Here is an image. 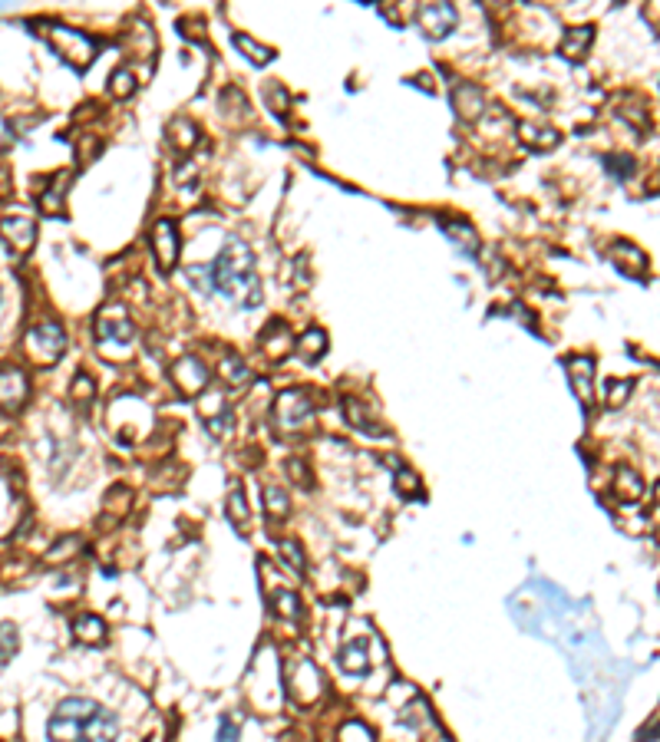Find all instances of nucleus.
Listing matches in <instances>:
<instances>
[{"label": "nucleus", "mask_w": 660, "mask_h": 742, "mask_svg": "<svg viewBox=\"0 0 660 742\" xmlns=\"http://www.w3.org/2000/svg\"><path fill=\"white\" fill-rule=\"evenodd\" d=\"M50 742H116L119 739V719L96 699L70 696L53 709L46 723Z\"/></svg>", "instance_id": "f257e3e1"}, {"label": "nucleus", "mask_w": 660, "mask_h": 742, "mask_svg": "<svg viewBox=\"0 0 660 742\" xmlns=\"http://www.w3.org/2000/svg\"><path fill=\"white\" fill-rule=\"evenodd\" d=\"M209 274L211 287L225 301L238 304V307H258L261 304V277L254 271V254L238 238H228L225 248L218 251L215 264L209 268Z\"/></svg>", "instance_id": "f03ea898"}, {"label": "nucleus", "mask_w": 660, "mask_h": 742, "mask_svg": "<svg viewBox=\"0 0 660 742\" xmlns=\"http://www.w3.org/2000/svg\"><path fill=\"white\" fill-rule=\"evenodd\" d=\"M26 354L34 356L40 366H50V363H57L63 354H67V330L60 327V324H53V320H46V324H36V327L26 330Z\"/></svg>", "instance_id": "7ed1b4c3"}, {"label": "nucleus", "mask_w": 660, "mask_h": 742, "mask_svg": "<svg viewBox=\"0 0 660 742\" xmlns=\"http://www.w3.org/2000/svg\"><path fill=\"white\" fill-rule=\"evenodd\" d=\"M44 36L50 40V46L57 53H60L63 60L70 63V67H77V69H87L89 67V60L96 57V46H93V40H89L87 34H79V30H70V26H46L44 30Z\"/></svg>", "instance_id": "20e7f679"}, {"label": "nucleus", "mask_w": 660, "mask_h": 742, "mask_svg": "<svg viewBox=\"0 0 660 742\" xmlns=\"http://www.w3.org/2000/svg\"><path fill=\"white\" fill-rule=\"evenodd\" d=\"M274 423L281 432H301L314 423V403L304 389H284L274 399Z\"/></svg>", "instance_id": "39448f33"}, {"label": "nucleus", "mask_w": 660, "mask_h": 742, "mask_svg": "<svg viewBox=\"0 0 660 742\" xmlns=\"http://www.w3.org/2000/svg\"><path fill=\"white\" fill-rule=\"evenodd\" d=\"M287 690L291 696L301 703V706H311L314 699L321 696V674L311 660H297L291 670H287Z\"/></svg>", "instance_id": "423d86ee"}, {"label": "nucleus", "mask_w": 660, "mask_h": 742, "mask_svg": "<svg viewBox=\"0 0 660 742\" xmlns=\"http://www.w3.org/2000/svg\"><path fill=\"white\" fill-rule=\"evenodd\" d=\"M132 320L126 317L122 307H106L99 317H96V340L103 346H113V344H129L132 340Z\"/></svg>", "instance_id": "0eeeda50"}, {"label": "nucleus", "mask_w": 660, "mask_h": 742, "mask_svg": "<svg viewBox=\"0 0 660 742\" xmlns=\"http://www.w3.org/2000/svg\"><path fill=\"white\" fill-rule=\"evenodd\" d=\"M172 383L182 397H199L201 389L209 386V370L199 356H182V360L172 366Z\"/></svg>", "instance_id": "6e6552de"}, {"label": "nucleus", "mask_w": 660, "mask_h": 742, "mask_svg": "<svg viewBox=\"0 0 660 742\" xmlns=\"http://www.w3.org/2000/svg\"><path fill=\"white\" fill-rule=\"evenodd\" d=\"M456 7L452 4H423L417 14V24L419 30H423L426 36H433V40H443L446 34H449L452 26H456Z\"/></svg>", "instance_id": "1a4fd4ad"}, {"label": "nucleus", "mask_w": 660, "mask_h": 742, "mask_svg": "<svg viewBox=\"0 0 660 742\" xmlns=\"http://www.w3.org/2000/svg\"><path fill=\"white\" fill-rule=\"evenodd\" d=\"M26 393H30L26 373L17 370V366H0V409L4 413H17L20 406L26 403Z\"/></svg>", "instance_id": "9d476101"}, {"label": "nucleus", "mask_w": 660, "mask_h": 742, "mask_svg": "<svg viewBox=\"0 0 660 742\" xmlns=\"http://www.w3.org/2000/svg\"><path fill=\"white\" fill-rule=\"evenodd\" d=\"M152 254H156V264L162 271L175 268V261H179V232L169 218H159L152 228Z\"/></svg>", "instance_id": "9b49d317"}, {"label": "nucleus", "mask_w": 660, "mask_h": 742, "mask_svg": "<svg viewBox=\"0 0 660 742\" xmlns=\"http://www.w3.org/2000/svg\"><path fill=\"white\" fill-rule=\"evenodd\" d=\"M0 234L7 238L10 248L24 254V251L34 248L36 225H34V218L20 215V211H10V215H0Z\"/></svg>", "instance_id": "f8f14e48"}, {"label": "nucleus", "mask_w": 660, "mask_h": 742, "mask_svg": "<svg viewBox=\"0 0 660 742\" xmlns=\"http://www.w3.org/2000/svg\"><path fill=\"white\" fill-rule=\"evenodd\" d=\"M568 380H572L574 397L582 399L584 409L594 406V360L591 356H572L568 360Z\"/></svg>", "instance_id": "ddd939ff"}, {"label": "nucleus", "mask_w": 660, "mask_h": 742, "mask_svg": "<svg viewBox=\"0 0 660 742\" xmlns=\"http://www.w3.org/2000/svg\"><path fill=\"white\" fill-rule=\"evenodd\" d=\"M73 637L79 640V644H89V647H99V644H106V621L103 617H96V613H79L77 621H73Z\"/></svg>", "instance_id": "4468645a"}, {"label": "nucleus", "mask_w": 660, "mask_h": 742, "mask_svg": "<svg viewBox=\"0 0 660 742\" xmlns=\"http://www.w3.org/2000/svg\"><path fill=\"white\" fill-rule=\"evenodd\" d=\"M594 44V26H574V30H568L565 40H562V57H568V60H584L588 57V46Z\"/></svg>", "instance_id": "2eb2a0df"}, {"label": "nucleus", "mask_w": 660, "mask_h": 742, "mask_svg": "<svg viewBox=\"0 0 660 742\" xmlns=\"http://www.w3.org/2000/svg\"><path fill=\"white\" fill-rule=\"evenodd\" d=\"M225 515L228 521L242 531V535H248V525H252V518H248V505H244V492L242 485H232V492H228V505H225Z\"/></svg>", "instance_id": "dca6fc26"}, {"label": "nucleus", "mask_w": 660, "mask_h": 742, "mask_svg": "<svg viewBox=\"0 0 660 742\" xmlns=\"http://www.w3.org/2000/svg\"><path fill=\"white\" fill-rule=\"evenodd\" d=\"M614 492L621 495V501H637L644 495V482L634 469H617L614 475Z\"/></svg>", "instance_id": "f3484780"}, {"label": "nucleus", "mask_w": 660, "mask_h": 742, "mask_svg": "<svg viewBox=\"0 0 660 742\" xmlns=\"http://www.w3.org/2000/svg\"><path fill=\"white\" fill-rule=\"evenodd\" d=\"M297 350H301V356H304L307 363H317L324 356V350H327V334L317 327L304 330V337L297 340Z\"/></svg>", "instance_id": "a211bd4d"}, {"label": "nucleus", "mask_w": 660, "mask_h": 742, "mask_svg": "<svg viewBox=\"0 0 660 742\" xmlns=\"http://www.w3.org/2000/svg\"><path fill=\"white\" fill-rule=\"evenodd\" d=\"M268 597H271V604L278 607V613L281 617H287V621H297L301 617V601H297V594L294 591H284V587H268Z\"/></svg>", "instance_id": "6ab92c4d"}, {"label": "nucleus", "mask_w": 660, "mask_h": 742, "mask_svg": "<svg viewBox=\"0 0 660 742\" xmlns=\"http://www.w3.org/2000/svg\"><path fill=\"white\" fill-rule=\"evenodd\" d=\"M261 344H264V350H268L271 356H284L287 354V344H291V330L284 327V324H271L268 330H264V337H261Z\"/></svg>", "instance_id": "aec40b11"}, {"label": "nucleus", "mask_w": 660, "mask_h": 742, "mask_svg": "<svg viewBox=\"0 0 660 742\" xmlns=\"http://www.w3.org/2000/svg\"><path fill=\"white\" fill-rule=\"evenodd\" d=\"M340 666L347 670V674H366V644L360 640V644H347L344 647V654H340Z\"/></svg>", "instance_id": "412c9836"}, {"label": "nucleus", "mask_w": 660, "mask_h": 742, "mask_svg": "<svg viewBox=\"0 0 660 742\" xmlns=\"http://www.w3.org/2000/svg\"><path fill=\"white\" fill-rule=\"evenodd\" d=\"M222 380H225L228 386H244V383H248V366H244L242 356L225 354V360H222Z\"/></svg>", "instance_id": "4be33fe9"}, {"label": "nucleus", "mask_w": 660, "mask_h": 742, "mask_svg": "<svg viewBox=\"0 0 660 742\" xmlns=\"http://www.w3.org/2000/svg\"><path fill=\"white\" fill-rule=\"evenodd\" d=\"M63 181H67V172L57 175V181L40 195V208H44L46 215H60L63 211Z\"/></svg>", "instance_id": "5701e85b"}, {"label": "nucleus", "mask_w": 660, "mask_h": 742, "mask_svg": "<svg viewBox=\"0 0 660 742\" xmlns=\"http://www.w3.org/2000/svg\"><path fill=\"white\" fill-rule=\"evenodd\" d=\"M235 44H238V50L242 53H248V60H254L258 67H264V63L274 57V53L268 50V46H261L258 40H252V36H244V34H238L235 36Z\"/></svg>", "instance_id": "b1692460"}, {"label": "nucleus", "mask_w": 660, "mask_h": 742, "mask_svg": "<svg viewBox=\"0 0 660 742\" xmlns=\"http://www.w3.org/2000/svg\"><path fill=\"white\" fill-rule=\"evenodd\" d=\"M264 505H268V515L271 518H287V492L284 489H278V485H268L264 489Z\"/></svg>", "instance_id": "393cba45"}, {"label": "nucleus", "mask_w": 660, "mask_h": 742, "mask_svg": "<svg viewBox=\"0 0 660 742\" xmlns=\"http://www.w3.org/2000/svg\"><path fill=\"white\" fill-rule=\"evenodd\" d=\"M344 409H347V419L354 426H360V429L364 432H370V436H380V429H376V423L374 419H370V416H366V409L360 403H356V399H347V403H344Z\"/></svg>", "instance_id": "a878e982"}, {"label": "nucleus", "mask_w": 660, "mask_h": 742, "mask_svg": "<svg viewBox=\"0 0 660 742\" xmlns=\"http://www.w3.org/2000/svg\"><path fill=\"white\" fill-rule=\"evenodd\" d=\"M20 640H17V627L14 623H0V664H7L10 656L17 654Z\"/></svg>", "instance_id": "bb28decb"}, {"label": "nucleus", "mask_w": 660, "mask_h": 742, "mask_svg": "<svg viewBox=\"0 0 660 742\" xmlns=\"http://www.w3.org/2000/svg\"><path fill=\"white\" fill-rule=\"evenodd\" d=\"M337 742H374V733L366 729V723H356V719H350V723L340 726Z\"/></svg>", "instance_id": "cd10ccee"}, {"label": "nucleus", "mask_w": 660, "mask_h": 742, "mask_svg": "<svg viewBox=\"0 0 660 742\" xmlns=\"http://www.w3.org/2000/svg\"><path fill=\"white\" fill-rule=\"evenodd\" d=\"M634 393V380H624V383H608V406H624L627 403V397Z\"/></svg>", "instance_id": "c85d7f7f"}, {"label": "nucleus", "mask_w": 660, "mask_h": 742, "mask_svg": "<svg viewBox=\"0 0 660 742\" xmlns=\"http://www.w3.org/2000/svg\"><path fill=\"white\" fill-rule=\"evenodd\" d=\"M113 93L119 96V99H126V96L136 93V79H132L129 69H116V73H113Z\"/></svg>", "instance_id": "c756f323"}, {"label": "nucleus", "mask_w": 660, "mask_h": 742, "mask_svg": "<svg viewBox=\"0 0 660 742\" xmlns=\"http://www.w3.org/2000/svg\"><path fill=\"white\" fill-rule=\"evenodd\" d=\"M278 551L287 554L284 562L291 564V571H294V574H304V558H301V548H297L294 541H278Z\"/></svg>", "instance_id": "7c9ffc66"}, {"label": "nucleus", "mask_w": 660, "mask_h": 742, "mask_svg": "<svg viewBox=\"0 0 660 742\" xmlns=\"http://www.w3.org/2000/svg\"><path fill=\"white\" fill-rule=\"evenodd\" d=\"M96 393V383L89 380L87 373H79L77 380H73V399H79V403H87V399H93Z\"/></svg>", "instance_id": "2f4dec72"}, {"label": "nucleus", "mask_w": 660, "mask_h": 742, "mask_svg": "<svg viewBox=\"0 0 660 742\" xmlns=\"http://www.w3.org/2000/svg\"><path fill=\"white\" fill-rule=\"evenodd\" d=\"M218 742H238V723H235V719H222V726H218Z\"/></svg>", "instance_id": "473e14b6"}, {"label": "nucleus", "mask_w": 660, "mask_h": 742, "mask_svg": "<svg viewBox=\"0 0 660 742\" xmlns=\"http://www.w3.org/2000/svg\"><path fill=\"white\" fill-rule=\"evenodd\" d=\"M397 479H400V492L403 495H419V482H417V475H413V472H400Z\"/></svg>", "instance_id": "72a5a7b5"}, {"label": "nucleus", "mask_w": 660, "mask_h": 742, "mask_svg": "<svg viewBox=\"0 0 660 742\" xmlns=\"http://www.w3.org/2000/svg\"><path fill=\"white\" fill-rule=\"evenodd\" d=\"M654 499H657V505H660V482H657V489H654Z\"/></svg>", "instance_id": "f704fd0d"}]
</instances>
